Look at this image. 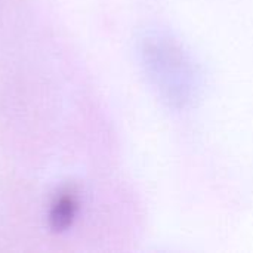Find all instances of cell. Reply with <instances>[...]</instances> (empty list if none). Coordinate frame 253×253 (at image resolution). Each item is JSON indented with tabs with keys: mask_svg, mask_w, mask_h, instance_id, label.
I'll return each mask as SVG.
<instances>
[{
	"mask_svg": "<svg viewBox=\"0 0 253 253\" xmlns=\"http://www.w3.org/2000/svg\"><path fill=\"white\" fill-rule=\"evenodd\" d=\"M145 73L159 96L172 107L190 105L199 92L197 65L184 46L162 33L148 34L141 44Z\"/></svg>",
	"mask_w": 253,
	"mask_h": 253,
	"instance_id": "cell-1",
	"label": "cell"
},
{
	"mask_svg": "<svg viewBox=\"0 0 253 253\" xmlns=\"http://www.w3.org/2000/svg\"><path fill=\"white\" fill-rule=\"evenodd\" d=\"M80 212V194L74 185L61 187L49 202L47 225L53 233L68 231Z\"/></svg>",
	"mask_w": 253,
	"mask_h": 253,
	"instance_id": "cell-2",
	"label": "cell"
}]
</instances>
